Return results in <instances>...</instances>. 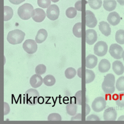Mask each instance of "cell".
Returning <instances> with one entry per match:
<instances>
[{
  "instance_id": "cell-1",
  "label": "cell",
  "mask_w": 124,
  "mask_h": 124,
  "mask_svg": "<svg viewBox=\"0 0 124 124\" xmlns=\"http://www.w3.org/2000/svg\"><path fill=\"white\" fill-rule=\"evenodd\" d=\"M115 83H116V78L114 75L112 73L106 75L104 76V81L102 83V88L103 91L108 94H113L116 90Z\"/></svg>"
},
{
  "instance_id": "cell-2",
  "label": "cell",
  "mask_w": 124,
  "mask_h": 124,
  "mask_svg": "<svg viewBox=\"0 0 124 124\" xmlns=\"http://www.w3.org/2000/svg\"><path fill=\"white\" fill-rule=\"evenodd\" d=\"M25 33L21 30L16 29L10 31L7 35V40L12 45L21 44L24 40Z\"/></svg>"
},
{
  "instance_id": "cell-3",
  "label": "cell",
  "mask_w": 124,
  "mask_h": 124,
  "mask_svg": "<svg viewBox=\"0 0 124 124\" xmlns=\"http://www.w3.org/2000/svg\"><path fill=\"white\" fill-rule=\"evenodd\" d=\"M34 8L29 3H25L20 6L17 10V14L23 20H28L32 17L34 13Z\"/></svg>"
},
{
  "instance_id": "cell-4",
  "label": "cell",
  "mask_w": 124,
  "mask_h": 124,
  "mask_svg": "<svg viewBox=\"0 0 124 124\" xmlns=\"http://www.w3.org/2000/svg\"><path fill=\"white\" fill-rule=\"evenodd\" d=\"M39 93L35 89H28L25 93V101L29 106L36 105L38 103Z\"/></svg>"
},
{
  "instance_id": "cell-5",
  "label": "cell",
  "mask_w": 124,
  "mask_h": 124,
  "mask_svg": "<svg viewBox=\"0 0 124 124\" xmlns=\"http://www.w3.org/2000/svg\"><path fill=\"white\" fill-rule=\"evenodd\" d=\"M106 104L107 102L104 97H97L93 101L92 103V108L93 110L96 112H100L103 110H104L106 107Z\"/></svg>"
},
{
  "instance_id": "cell-6",
  "label": "cell",
  "mask_w": 124,
  "mask_h": 124,
  "mask_svg": "<svg viewBox=\"0 0 124 124\" xmlns=\"http://www.w3.org/2000/svg\"><path fill=\"white\" fill-rule=\"evenodd\" d=\"M108 51V46L104 41H99L96 43L94 47V55L98 56H104Z\"/></svg>"
},
{
  "instance_id": "cell-7",
  "label": "cell",
  "mask_w": 124,
  "mask_h": 124,
  "mask_svg": "<svg viewBox=\"0 0 124 124\" xmlns=\"http://www.w3.org/2000/svg\"><path fill=\"white\" fill-rule=\"evenodd\" d=\"M23 49L29 54H35L37 50V44L36 41L32 39H27L23 45Z\"/></svg>"
},
{
  "instance_id": "cell-8",
  "label": "cell",
  "mask_w": 124,
  "mask_h": 124,
  "mask_svg": "<svg viewBox=\"0 0 124 124\" xmlns=\"http://www.w3.org/2000/svg\"><path fill=\"white\" fill-rule=\"evenodd\" d=\"M46 16L51 21H55L58 18L60 15V9L57 5L52 4L46 9Z\"/></svg>"
},
{
  "instance_id": "cell-9",
  "label": "cell",
  "mask_w": 124,
  "mask_h": 124,
  "mask_svg": "<svg viewBox=\"0 0 124 124\" xmlns=\"http://www.w3.org/2000/svg\"><path fill=\"white\" fill-rule=\"evenodd\" d=\"M124 50L120 45L117 44H112L109 48V53L110 55L115 59L120 60L122 58V55Z\"/></svg>"
},
{
  "instance_id": "cell-10",
  "label": "cell",
  "mask_w": 124,
  "mask_h": 124,
  "mask_svg": "<svg viewBox=\"0 0 124 124\" xmlns=\"http://www.w3.org/2000/svg\"><path fill=\"white\" fill-rule=\"evenodd\" d=\"M97 24V21L94 14L89 10L86 11V25L89 28H94Z\"/></svg>"
},
{
  "instance_id": "cell-11",
  "label": "cell",
  "mask_w": 124,
  "mask_h": 124,
  "mask_svg": "<svg viewBox=\"0 0 124 124\" xmlns=\"http://www.w3.org/2000/svg\"><path fill=\"white\" fill-rule=\"evenodd\" d=\"M117 113L115 108L108 107L105 110L103 117L105 121H115L117 119Z\"/></svg>"
},
{
  "instance_id": "cell-12",
  "label": "cell",
  "mask_w": 124,
  "mask_h": 124,
  "mask_svg": "<svg viewBox=\"0 0 124 124\" xmlns=\"http://www.w3.org/2000/svg\"><path fill=\"white\" fill-rule=\"evenodd\" d=\"M97 32L95 30L87 29L86 31V42L88 45H93L97 41Z\"/></svg>"
},
{
  "instance_id": "cell-13",
  "label": "cell",
  "mask_w": 124,
  "mask_h": 124,
  "mask_svg": "<svg viewBox=\"0 0 124 124\" xmlns=\"http://www.w3.org/2000/svg\"><path fill=\"white\" fill-rule=\"evenodd\" d=\"M46 16V13L42 9L36 8L34 9L32 18L36 23H41L44 21Z\"/></svg>"
},
{
  "instance_id": "cell-14",
  "label": "cell",
  "mask_w": 124,
  "mask_h": 124,
  "mask_svg": "<svg viewBox=\"0 0 124 124\" xmlns=\"http://www.w3.org/2000/svg\"><path fill=\"white\" fill-rule=\"evenodd\" d=\"M120 20L121 17L117 12H112L109 13L107 16V21L108 22L109 24L114 26L118 25L120 23Z\"/></svg>"
},
{
  "instance_id": "cell-15",
  "label": "cell",
  "mask_w": 124,
  "mask_h": 124,
  "mask_svg": "<svg viewBox=\"0 0 124 124\" xmlns=\"http://www.w3.org/2000/svg\"><path fill=\"white\" fill-rule=\"evenodd\" d=\"M44 83V79L42 76L38 74L33 75L30 79V85L34 88L39 87Z\"/></svg>"
},
{
  "instance_id": "cell-16",
  "label": "cell",
  "mask_w": 124,
  "mask_h": 124,
  "mask_svg": "<svg viewBox=\"0 0 124 124\" xmlns=\"http://www.w3.org/2000/svg\"><path fill=\"white\" fill-rule=\"evenodd\" d=\"M97 64V58L94 55H89L86 58V67L88 69H93Z\"/></svg>"
},
{
  "instance_id": "cell-17",
  "label": "cell",
  "mask_w": 124,
  "mask_h": 124,
  "mask_svg": "<svg viewBox=\"0 0 124 124\" xmlns=\"http://www.w3.org/2000/svg\"><path fill=\"white\" fill-rule=\"evenodd\" d=\"M99 29L101 32L106 37H108L111 34V28L109 24L105 21H101L99 23Z\"/></svg>"
},
{
  "instance_id": "cell-18",
  "label": "cell",
  "mask_w": 124,
  "mask_h": 124,
  "mask_svg": "<svg viewBox=\"0 0 124 124\" xmlns=\"http://www.w3.org/2000/svg\"><path fill=\"white\" fill-rule=\"evenodd\" d=\"M112 70L117 75H121L124 73V66L120 60L113 62Z\"/></svg>"
},
{
  "instance_id": "cell-19",
  "label": "cell",
  "mask_w": 124,
  "mask_h": 124,
  "mask_svg": "<svg viewBox=\"0 0 124 124\" xmlns=\"http://www.w3.org/2000/svg\"><path fill=\"white\" fill-rule=\"evenodd\" d=\"M110 69V63L107 59H102L98 65V70L101 73H106Z\"/></svg>"
},
{
  "instance_id": "cell-20",
  "label": "cell",
  "mask_w": 124,
  "mask_h": 124,
  "mask_svg": "<svg viewBox=\"0 0 124 124\" xmlns=\"http://www.w3.org/2000/svg\"><path fill=\"white\" fill-rule=\"evenodd\" d=\"M48 36V34L46 32V30L44 29H41L39 30L37 32V35L35 36V41L37 44H41V43L44 42V41L46 39Z\"/></svg>"
},
{
  "instance_id": "cell-21",
  "label": "cell",
  "mask_w": 124,
  "mask_h": 124,
  "mask_svg": "<svg viewBox=\"0 0 124 124\" xmlns=\"http://www.w3.org/2000/svg\"><path fill=\"white\" fill-rule=\"evenodd\" d=\"M117 6L116 0H104L103 7L107 11H112Z\"/></svg>"
},
{
  "instance_id": "cell-22",
  "label": "cell",
  "mask_w": 124,
  "mask_h": 124,
  "mask_svg": "<svg viewBox=\"0 0 124 124\" xmlns=\"http://www.w3.org/2000/svg\"><path fill=\"white\" fill-rule=\"evenodd\" d=\"M66 110L67 114L71 116H74L76 114L78 110V106L76 104L69 103L66 105Z\"/></svg>"
},
{
  "instance_id": "cell-23",
  "label": "cell",
  "mask_w": 124,
  "mask_h": 124,
  "mask_svg": "<svg viewBox=\"0 0 124 124\" xmlns=\"http://www.w3.org/2000/svg\"><path fill=\"white\" fill-rule=\"evenodd\" d=\"M13 10L9 6H4V21H8L9 20L13 17Z\"/></svg>"
},
{
  "instance_id": "cell-24",
  "label": "cell",
  "mask_w": 124,
  "mask_h": 124,
  "mask_svg": "<svg viewBox=\"0 0 124 124\" xmlns=\"http://www.w3.org/2000/svg\"><path fill=\"white\" fill-rule=\"evenodd\" d=\"M82 23H78L75 24L73 28V33L75 37L78 38H81L82 37Z\"/></svg>"
},
{
  "instance_id": "cell-25",
  "label": "cell",
  "mask_w": 124,
  "mask_h": 124,
  "mask_svg": "<svg viewBox=\"0 0 124 124\" xmlns=\"http://www.w3.org/2000/svg\"><path fill=\"white\" fill-rule=\"evenodd\" d=\"M56 83V79L53 75H48L44 78V83L47 86H52Z\"/></svg>"
},
{
  "instance_id": "cell-26",
  "label": "cell",
  "mask_w": 124,
  "mask_h": 124,
  "mask_svg": "<svg viewBox=\"0 0 124 124\" xmlns=\"http://www.w3.org/2000/svg\"><path fill=\"white\" fill-rule=\"evenodd\" d=\"M116 40L118 44H124V30L120 29L117 31L116 34Z\"/></svg>"
},
{
  "instance_id": "cell-27",
  "label": "cell",
  "mask_w": 124,
  "mask_h": 124,
  "mask_svg": "<svg viewBox=\"0 0 124 124\" xmlns=\"http://www.w3.org/2000/svg\"><path fill=\"white\" fill-rule=\"evenodd\" d=\"M95 74L94 71H93L91 70L87 69L86 70V83H90L91 82L94 80L95 79Z\"/></svg>"
},
{
  "instance_id": "cell-28",
  "label": "cell",
  "mask_w": 124,
  "mask_h": 124,
  "mask_svg": "<svg viewBox=\"0 0 124 124\" xmlns=\"http://www.w3.org/2000/svg\"><path fill=\"white\" fill-rule=\"evenodd\" d=\"M102 0H88L89 6L93 9H98L102 6Z\"/></svg>"
},
{
  "instance_id": "cell-29",
  "label": "cell",
  "mask_w": 124,
  "mask_h": 124,
  "mask_svg": "<svg viewBox=\"0 0 124 124\" xmlns=\"http://www.w3.org/2000/svg\"><path fill=\"white\" fill-rule=\"evenodd\" d=\"M65 75L67 79H73L76 75V71L75 68L70 67L65 70Z\"/></svg>"
},
{
  "instance_id": "cell-30",
  "label": "cell",
  "mask_w": 124,
  "mask_h": 124,
  "mask_svg": "<svg viewBox=\"0 0 124 124\" xmlns=\"http://www.w3.org/2000/svg\"><path fill=\"white\" fill-rule=\"evenodd\" d=\"M116 88L118 91H124V76H121L116 82Z\"/></svg>"
},
{
  "instance_id": "cell-31",
  "label": "cell",
  "mask_w": 124,
  "mask_h": 124,
  "mask_svg": "<svg viewBox=\"0 0 124 124\" xmlns=\"http://www.w3.org/2000/svg\"><path fill=\"white\" fill-rule=\"evenodd\" d=\"M76 14H77V10L75 8L70 7L66 9V15L68 18H74L75 17H76Z\"/></svg>"
},
{
  "instance_id": "cell-32",
  "label": "cell",
  "mask_w": 124,
  "mask_h": 124,
  "mask_svg": "<svg viewBox=\"0 0 124 124\" xmlns=\"http://www.w3.org/2000/svg\"><path fill=\"white\" fill-rule=\"evenodd\" d=\"M46 71V66H45V65H43V64H40L38 65L36 68H35V73L38 74V75H44L45 73V72Z\"/></svg>"
},
{
  "instance_id": "cell-33",
  "label": "cell",
  "mask_w": 124,
  "mask_h": 124,
  "mask_svg": "<svg viewBox=\"0 0 124 124\" xmlns=\"http://www.w3.org/2000/svg\"><path fill=\"white\" fill-rule=\"evenodd\" d=\"M116 104L120 107H124V92L119 94L116 100Z\"/></svg>"
},
{
  "instance_id": "cell-34",
  "label": "cell",
  "mask_w": 124,
  "mask_h": 124,
  "mask_svg": "<svg viewBox=\"0 0 124 124\" xmlns=\"http://www.w3.org/2000/svg\"><path fill=\"white\" fill-rule=\"evenodd\" d=\"M62 119V117L60 114L57 113H52L48 116L47 120L48 121H61Z\"/></svg>"
},
{
  "instance_id": "cell-35",
  "label": "cell",
  "mask_w": 124,
  "mask_h": 124,
  "mask_svg": "<svg viewBox=\"0 0 124 124\" xmlns=\"http://www.w3.org/2000/svg\"><path fill=\"white\" fill-rule=\"evenodd\" d=\"M51 0H37V4L42 8H48L51 5Z\"/></svg>"
},
{
  "instance_id": "cell-36",
  "label": "cell",
  "mask_w": 124,
  "mask_h": 124,
  "mask_svg": "<svg viewBox=\"0 0 124 124\" xmlns=\"http://www.w3.org/2000/svg\"><path fill=\"white\" fill-rule=\"evenodd\" d=\"M75 99H76V104L79 106L82 105V91H78L75 94Z\"/></svg>"
},
{
  "instance_id": "cell-37",
  "label": "cell",
  "mask_w": 124,
  "mask_h": 124,
  "mask_svg": "<svg viewBox=\"0 0 124 124\" xmlns=\"http://www.w3.org/2000/svg\"><path fill=\"white\" fill-rule=\"evenodd\" d=\"M86 121H100L101 118L96 115H91L86 117Z\"/></svg>"
},
{
  "instance_id": "cell-38",
  "label": "cell",
  "mask_w": 124,
  "mask_h": 124,
  "mask_svg": "<svg viewBox=\"0 0 124 124\" xmlns=\"http://www.w3.org/2000/svg\"><path fill=\"white\" fill-rule=\"evenodd\" d=\"M10 112V107L7 102H4V115L6 116Z\"/></svg>"
},
{
  "instance_id": "cell-39",
  "label": "cell",
  "mask_w": 124,
  "mask_h": 124,
  "mask_svg": "<svg viewBox=\"0 0 124 124\" xmlns=\"http://www.w3.org/2000/svg\"><path fill=\"white\" fill-rule=\"evenodd\" d=\"M81 117L82 116L81 113H79V114H76L75 116H73L71 117V121H76V120H78V121H81Z\"/></svg>"
},
{
  "instance_id": "cell-40",
  "label": "cell",
  "mask_w": 124,
  "mask_h": 124,
  "mask_svg": "<svg viewBox=\"0 0 124 124\" xmlns=\"http://www.w3.org/2000/svg\"><path fill=\"white\" fill-rule=\"evenodd\" d=\"M81 5H82V1L81 0H79V1H78L77 2H76L75 3V8L77 11H82V7H81Z\"/></svg>"
},
{
  "instance_id": "cell-41",
  "label": "cell",
  "mask_w": 124,
  "mask_h": 124,
  "mask_svg": "<svg viewBox=\"0 0 124 124\" xmlns=\"http://www.w3.org/2000/svg\"><path fill=\"white\" fill-rule=\"evenodd\" d=\"M10 3H11L13 4H19L24 2L25 0H9Z\"/></svg>"
},
{
  "instance_id": "cell-42",
  "label": "cell",
  "mask_w": 124,
  "mask_h": 124,
  "mask_svg": "<svg viewBox=\"0 0 124 124\" xmlns=\"http://www.w3.org/2000/svg\"><path fill=\"white\" fill-rule=\"evenodd\" d=\"M91 112V108L87 104H86V116H87Z\"/></svg>"
},
{
  "instance_id": "cell-43",
  "label": "cell",
  "mask_w": 124,
  "mask_h": 124,
  "mask_svg": "<svg viewBox=\"0 0 124 124\" xmlns=\"http://www.w3.org/2000/svg\"><path fill=\"white\" fill-rule=\"evenodd\" d=\"M81 69H82V68H81V67H80V68H78V76H79L80 78H82Z\"/></svg>"
},
{
  "instance_id": "cell-44",
  "label": "cell",
  "mask_w": 124,
  "mask_h": 124,
  "mask_svg": "<svg viewBox=\"0 0 124 124\" xmlns=\"http://www.w3.org/2000/svg\"><path fill=\"white\" fill-rule=\"evenodd\" d=\"M117 1L118 2L120 5H122V6H124V0H117Z\"/></svg>"
},
{
  "instance_id": "cell-45",
  "label": "cell",
  "mask_w": 124,
  "mask_h": 124,
  "mask_svg": "<svg viewBox=\"0 0 124 124\" xmlns=\"http://www.w3.org/2000/svg\"><path fill=\"white\" fill-rule=\"evenodd\" d=\"M117 120H118V121H124V116H120V117L117 119Z\"/></svg>"
},
{
  "instance_id": "cell-46",
  "label": "cell",
  "mask_w": 124,
  "mask_h": 124,
  "mask_svg": "<svg viewBox=\"0 0 124 124\" xmlns=\"http://www.w3.org/2000/svg\"><path fill=\"white\" fill-rule=\"evenodd\" d=\"M51 1L54 3H57V2L59 1V0H51Z\"/></svg>"
},
{
  "instance_id": "cell-47",
  "label": "cell",
  "mask_w": 124,
  "mask_h": 124,
  "mask_svg": "<svg viewBox=\"0 0 124 124\" xmlns=\"http://www.w3.org/2000/svg\"><path fill=\"white\" fill-rule=\"evenodd\" d=\"M122 58H123V59H124V50L123 51L122 55Z\"/></svg>"
}]
</instances>
